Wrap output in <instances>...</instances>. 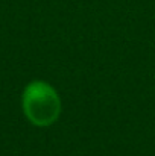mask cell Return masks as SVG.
<instances>
[{
    "instance_id": "1",
    "label": "cell",
    "mask_w": 155,
    "mask_h": 156,
    "mask_svg": "<svg viewBox=\"0 0 155 156\" xmlns=\"http://www.w3.org/2000/svg\"><path fill=\"white\" fill-rule=\"evenodd\" d=\"M21 106L26 118L40 127L53 124L61 114V99L44 80H34L24 88Z\"/></svg>"
}]
</instances>
